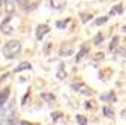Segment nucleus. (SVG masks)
<instances>
[{"label":"nucleus","instance_id":"nucleus-13","mask_svg":"<svg viewBox=\"0 0 126 125\" xmlns=\"http://www.w3.org/2000/svg\"><path fill=\"white\" fill-rule=\"evenodd\" d=\"M123 12V6L119 3V5H116L114 8H111V11H110V15H116V14H122Z\"/></svg>","mask_w":126,"mask_h":125},{"label":"nucleus","instance_id":"nucleus-2","mask_svg":"<svg viewBox=\"0 0 126 125\" xmlns=\"http://www.w3.org/2000/svg\"><path fill=\"white\" fill-rule=\"evenodd\" d=\"M15 122H17V118L14 113V107L11 105L8 110H5L2 119H0V125H15Z\"/></svg>","mask_w":126,"mask_h":125},{"label":"nucleus","instance_id":"nucleus-14","mask_svg":"<svg viewBox=\"0 0 126 125\" xmlns=\"http://www.w3.org/2000/svg\"><path fill=\"white\" fill-rule=\"evenodd\" d=\"M66 77V71H65V65L60 63L59 65V72H57V79H65Z\"/></svg>","mask_w":126,"mask_h":125},{"label":"nucleus","instance_id":"nucleus-27","mask_svg":"<svg viewBox=\"0 0 126 125\" xmlns=\"http://www.w3.org/2000/svg\"><path fill=\"white\" fill-rule=\"evenodd\" d=\"M8 75H9V74H3V75H2V79H0V83H2V82H3V80L6 79V77H8Z\"/></svg>","mask_w":126,"mask_h":125},{"label":"nucleus","instance_id":"nucleus-28","mask_svg":"<svg viewBox=\"0 0 126 125\" xmlns=\"http://www.w3.org/2000/svg\"><path fill=\"white\" fill-rule=\"evenodd\" d=\"M122 30H123V32H125V33H126V26H123V29H122Z\"/></svg>","mask_w":126,"mask_h":125},{"label":"nucleus","instance_id":"nucleus-10","mask_svg":"<svg viewBox=\"0 0 126 125\" xmlns=\"http://www.w3.org/2000/svg\"><path fill=\"white\" fill-rule=\"evenodd\" d=\"M41 97H42V100H45L47 103H53V101L56 100V97H54V93H48V92H44V93H42Z\"/></svg>","mask_w":126,"mask_h":125},{"label":"nucleus","instance_id":"nucleus-6","mask_svg":"<svg viewBox=\"0 0 126 125\" xmlns=\"http://www.w3.org/2000/svg\"><path fill=\"white\" fill-rule=\"evenodd\" d=\"M101 100L102 101H110V103H116L117 101V97H116V93L111 90V92H108V93H102Z\"/></svg>","mask_w":126,"mask_h":125},{"label":"nucleus","instance_id":"nucleus-11","mask_svg":"<svg viewBox=\"0 0 126 125\" xmlns=\"http://www.w3.org/2000/svg\"><path fill=\"white\" fill-rule=\"evenodd\" d=\"M87 53H89L87 47H81V48H80V53H78V56H77V62H80L83 57H86V56H87Z\"/></svg>","mask_w":126,"mask_h":125},{"label":"nucleus","instance_id":"nucleus-3","mask_svg":"<svg viewBox=\"0 0 126 125\" xmlns=\"http://www.w3.org/2000/svg\"><path fill=\"white\" fill-rule=\"evenodd\" d=\"M71 87H72L75 92H78V93H81V95H84V97H92V95H93V92H92L84 83H72Z\"/></svg>","mask_w":126,"mask_h":125},{"label":"nucleus","instance_id":"nucleus-7","mask_svg":"<svg viewBox=\"0 0 126 125\" xmlns=\"http://www.w3.org/2000/svg\"><path fill=\"white\" fill-rule=\"evenodd\" d=\"M9 95H11V89H9V87H6L5 90H2V92H0V107H2V105H5V103L8 101Z\"/></svg>","mask_w":126,"mask_h":125},{"label":"nucleus","instance_id":"nucleus-18","mask_svg":"<svg viewBox=\"0 0 126 125\" xmlns=\"http://www.w3.org/2000/svg\"><path fill=\"white\" fill-rule=\"evenodd\" d=\"M102 41H104V35H102V33H98L96 36H94V39H93V44H94V45H99Z\"/></svg>","mask_w":126,"mask_h":125},{"label":"nucleus","instance_id":"nucleus-26","mask_svg":"<svg viewBox=\"0 0 126 125\" xmlns=\"http://www.w3.org/2000/svg\"><path fill=\"white\" fill-rule=\"evenodd\" d=\"M20 125H32V124H30V122H27V121H21V122H20Z\"/></svg>","mask_w":126,"mask_h":125},{"label":"nucleus","instance_id":"nucleus-21","mask_svg":"<svg viewBox=\"0 0 126 125\" xmlns=\"http://www.w3.org/2000/svg\"><path fill=\"white\" fill-rule=\"evenodd\" d=\"M68 23H69V20H65V21H57V23H56V26H57L59 29H65V27L68 26Z\"/></svg>","mask_w":126,"mask_h":125},{"label":"nucleus","instance_id":"nucleus-22","mask_svg":"<svg viewBox=\"0 0 126 125\" xmlns=\"http://www.w3.org/2000/svg\"><path fill=\"white\" fill-rule=\"evenodd\" d=\"M62 116H63V113H62V112H54V113H51V118H53V121H59Z\"/></svg>","mask_w":126,"mask_h":125},{"label":"nucleus","instance_id":"nucleus-23","mask_svg":"<svg viewBox=\"0 0 126 125\" xmlns=\"http://www.w3.org/2000/svg\"><path fill=\"white\" fill-rule=\"evenodd\" d=\"M116 54L117 56H122V57H126V48H117L116 50Z\"/></svg>","mask_w":126,"mask_h":125},{"label":"nucleus","instance_id":"nucleus-29","mask_svg":"<svg viewBox=\"0 0 126 125\" xmlns=\"http://www.w3.org/2000/svg\"><path fill=\"white\" fill-rule=\"evenodd\" d=\"M2 5H3V2H0V6H2Z\"/></svg>","mask_w":126,"mask_h":125},{"label":"nucleus","instance_id":"nucleus-15","mask_svg":"<svg viewBox=\"0 0 126 125\" xmlns=\"http://www.w3.org/2000/svg\"><path fill=\"white\" fill-rule=\"evenodd\" d=\"M3 5H5L6 11H8L9 14H12V12H14V9H15V6H14V5H17V3H15V2H3Z\"/></svg>","mask_w":126,"mask_h":125},{"label":"nucleus","instance_id":"nucleus-17","mask_svg":"<svg viewBox=\"0 0 126 125\" xmlns=\"http://www.w3.org/2000/svg\"><path fill=\"white\" fill-rule=\"evenodd\" d=\"M75 119H77V122L80 124V125H87V119H86L83 115H77V116H75Z\"/></svg>","mask_w":126,"mask_h":125},{"label":"nucleus","instance_id":"nucleus-25","mask_svg":"<svg viewBox=\"0 0 126 125\" xmlns=\"http://www.w3.org/2000/svg\"><path fill=\"white\" fill-rule=\"evenodd\" d=\"M94 59H104V53H96V56H94Z\"/></svg>","mask_w":126,"mask_h":125},{"label":"nucleus","instance_id":"nucleus-5","mask_svg":"<svg viewBox=\"0 0 126 125\" xmlns=\"http://www.w3.org/2000/svg\"><path fill=\"white\" fill-rule=\"evenodd\" d=\"M0 30H2L5 35H11L14 32V29L11 27V17H6L5 18V21L0 24Z\"/></svg>","mask_w":126,"mask_h":125},{"label":"nucleus","instance_id":"nucleus-24","mask_svg":"<svg viewBox=\"0 0 126 125\" xmlns=\"http://www.w3.org/2000/svg\"><path fill=\"white\" fill-rule=\"evenodd\" d=\"M81 17H83V18H81L83 23H87V20L92 18V14H84V12H83V14H81Z\"/></svg>","mask_w":126,"mask_h":125},{"label":"nucleus","instance_id":"nucleus-8","mask_svg":"<svg viewBox=\"0 0 126 125\" xmlns=\"http://www.w3.org/2000/svg\"><path fill=\"white\" fill-rule=\"evenodd\" d=\"M72 47L69 45V44H66V45H62V48H60V54L62 56H69V54H72Z\"/></svg>","mask_w":126,"mask_h":125},{"label":"nucleus","instance_id":"nucleus-16","mask_svg":"<svg viewBox=\"0 0 126 125\" xmlns=\"http://www.w3.org/2000/svg\"><path fill=\"white\" fill-rule=\"evenodd\" d=\"M102 113H104L107 118H113V116H114V112H113V110H111V108H110L108 105H105V107L102 108Z\"/></svg>","mask_w":126,"mask_h":125},{"label":"nucleus","instance_id":"nucleus-4","mask_svg":"<svg viewBox=\"0 0 126 125\" xmlns=\"http://www.w3.org/2000/svg\"><path fill=\"white\" fill-rule=\"evenodd\" d=\"M50 32V27L47 26V24H39L38 27H36V39L38 41H42L44 39V36Z\"/></svg>","mask_w":126,"mask_h":125},{"label":"nucleus","instance_id":"nucleus-20","mask_svg":"<svg viewBox=\"0 0 126 125\" xmlns=\"http://www.w3.org/2000/svg\"><path fill=\"white\" fill-rule=\"evenodd\" d=\"M108 21V17H101V18H98L96 21H94V24L96 26H101V24H105Z\"/></svg>","mask_w":126,"mask_h":125},{"label":"nucleus","instance_id":"nucleus-19","mask_svg":"<svg viewBox=\"0 0 126 125\" xmlns=\"http://www.w3.org/2000/svg\"><path fill=\"white\" fill-rule=\"evenodd\" d=\"M117 42H119V36H114L111 44H110V50H117Z\"/></svg>","mask_w":126,"mask_h":125},{"label":"nucleus","instance_id":"nucleus-12","mask_svg":"<svg viewBox=\"0 0 126 125\" xmlns=\"http://www.w3.org/2000/svg\"><path fill=\"white\" fill-rule=\"evenodd\" d=\"M50 5H51V8H54V9H63V8L66 6L65 2H54V0H51Z\"/></svg>","mask_w":126,"mask_h":125},{"label":"nucleus","instance_id":"nucleus-9","mask_svg":"<svg viewBox=\"0 0 126 125\" xmlns=\"http://www.w3.org/2000/svg\"><path fill=\"white\" fill-rule=\"evenodd\" d=\"M24 69H32V65L29 63V62H21L20 66L15 68V72H21V71H24Z\"/></svg>","mask_w":126,"mask_h":125},{"label":"nucleus","instance_id":"nucleus-1","mask_svg":"<svg viewBox=\"0 0 126 125\" xmlns=\"http://www.w3.org/2000/svg\"><path fill=\"white\" fill-rule=\"evenodd\" d=\"M21 42L20 41H17V39H12V41H9V42H6L5 44V47H3V56L6 57V59H15L20 53H21Z\"/></svg>","mask_w":126,"mask_h":125}]
</instances>
